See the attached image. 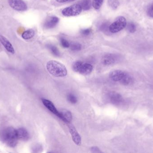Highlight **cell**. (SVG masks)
<instances>
[{
  "mask_svg": "<svg viewBox=\"0 0 153 153\" xmlns=\"http://www.w3.org/2000/svg\"><path fill=\"white\" fill-rule=\"evenodd\" d=\"M71 1H75V0H70Z\"/></svg>",
  "mask_w": 153,
  "mask_h": 153,
  "instance_id": "cell-31",
  "label": "cell"
},
{
  "mask_svg": "<svg viewBox=\"0 0 153 153\" xmlns=\"http://www.w3.org/2000/svg\"><path fill=\"white\" fill-rule=\"evenodd\" d=\"M69 127V130L70 133L71 135L73 141L74 142V143L77 146H80L82 143V139L78 132L76 131V128H75L74 125H72L71 123L67 124Z\"/></svg>",
  "mask_w": 153,
  "mask_h": 153,
  "instance_id": "cell-8",
  "label": "cell"
},
{
  "mask_svg": "<svg viewBox=\"0 0 153 153\" xmlns=\"http://www.w3.org/2000/svg\"><path fill=\"white\" fill-rule=\"evenodd\" d=\"M82 10L80 4H75L64 9L62 11V13L64 16L66 17L75 16L80 14Z\"/></svg>",
  "mask_w": 153,
  "mask_h": 153,
  "instance_id": "cell-5",
  "label": "cell"
},
{
  "mask_svg": "<svg viewBox=\"0 0 153 153\" xmlns=\"http://www.w3.org/2000/svg\"><path fill=\"white\" fill-rule=\"evenodd\" d=\"M109 77L112 81L119 82L124 85H129L132 81V77L128 74L120 70L111 71L109 73Z\"/></svg>",
  "mask_w": 153,
  "mask_h": 153,
  "instance_id": "cell-3",
  "label": "cell"
},
{
  "mask_svg": "<svg viewBox=\"0 0 153 153\" xmlns=\"http://www.w3.org/2000/svg\"><path fill=\"white\" fill-rule=\"evenodd\" d=\"M70 48L73 51H79L82 49V46L81 44L78 43H72L70 45Z\"/></svg>",
  "mask_w": 153,
  "mask_h": 153,
  "instance_id": "cell-21",
  "label": "cell"
},
{
  "mask_svg": "<svg viewBox=\"0 0 153 153\" xmlns=\"http://www.w3.org/2000/svg\"><path fill=\"white\" fill-rule=\"evenodd\" d=\"M91 0H82L81 2V7L82 9L84 10H90L91 8Z\"/></svg>",
  "mask_w": 153,
  "mask_h": 153,
  "instance_id": "cell-17",
  "label": "cell"
},
{
  "mask_svg": "<svg viewBox=\"0 0 153 153\" xmlns=\"http://www.w3.org/2000/svg\"><path fill=\"white\" fill-rule=\"evenodd\" d=\"M127 25V20L123 16H119L109 26L110 31L116 33L123 30Z\"/></svg>",
  "mask_w": 153,
  "mask_h": 153,
  "instance_id": "cell-4",
  "label": "cell"
},
{
  "mask_svg": "<svg viewBox=\"0 0 153 153\" xmlns=\"http://www.w3.org/2000/svg\"><path fill=\"white\" fill-rule=\"evenodd\" d=\"M19 140L16 129L9 127L0 131V140L7 146L14 147L18 144Z\"/></svg>",
  "mask_w": 153,
  "mask_h": 153,
  "instance_id": "cell-1",
  "label": "cell"
},
{
  "mask_svg": "<svg viewBox=\"0 0 153 153\" xmlns=\"http://www.w3.org/2000/svg\"><path fill=\"white\" fill-rule=\"evenodd\" d=\"M48 47L49 49V50L51 51V53L54 55L56 56H59L60 55V52H59V50L55 46H53L52 45H48Z\"/></svg>",
  "mask_w": 153,
  "mask_h": 153,
  "instance_id": "cell-18",
  "label": "cell"
},
{
  "mask_svg": "<svg viewBox=\"0 0 153 153\" xmlns=\"http://www.w3.org/2000/svg\"><path fill=\"white\" fill-rule=\"evenodd\" d=\"M60 117L59 118L63 122L68 124L71 123L73 119V116L71 111L68 110H62L60 111Z\"/></svg>",
  "mask_w": 153,
  "mask_h": 153,
  "instance_id": "cell-12",
  "label": "cell"
},
{
  "mask_svg": "<svg viewBox=\"0 0 153 153\" xmlns=\"http://www.w3.org/2000/svg\"><path fill=\"white\" fill-rule=\"evenodd\" d=\"M60 42H61V45L63 47L65 48H68L70 47V43L65 39L62 38L60 39Z\"/></svg>",
  "mask_w": 153,
  "mask_h": 153,
  "instance_id": "cell-25",
  "label": "cell"
},
{
  "mask_svg": "<svg viewBox=\"0 0 153 153\" xmlns=\"http://www.w3.org/2000/svg\"><path fill=\"white\" fill-rule=\"evenodd\" d=\"M0 42L8 52L12 54H14L15 50L11 43L4 36L0 34Z\"/></svg>",
  "mask_w": 153,
  "mask_h": 153,
  "instance_id": "cell-11",
  "label": "cell"
},
{
  "mask_svg": "<svg viewBox=\"0 0 153 153\" xmlns=\"http://www.w3.org/2000/svg\"><path fill=\"white\" fill-rule=\"evenodd\" d=\"M127 29L130 33H134L136 30V27L134 22H130L128 25Z\"/></svg>",
  "mask_w": 153,
  "mask_h": 153,
  "instance_id": "cell-24",
  "label": "cell"
},
{
  "mask_svg": "<svg viewBox=\"0 0 153 153\" xmlns=\"http://www.w3.org/2000/svg\"><path fill=\"white\" fill-rule=\"evenodd\" d=\"M109 26H110V25H109V23L108 22H104L101 25L100 27V29L102 31L106 32V31H107L108 30H109Z\"/></svg>",
  "mask_w": 153,
  "mask_h": 153,
  "instance_id": "cell-26",
  "label": "cell"
},
{
  "mask_svg": "<svg viewBox=\"0 0 153 153\" xmlns=\"http://www.w3.org/2000/svg\"><path fill=\"white\" fill-rule=\"evenodd\" d=\"M67 99L69 101V102L72 104H75L77 102V98L74 94L72 93H70L67 96Z\"/></svg>",
  "mask_w": 153,
  "mask_h": 153,
  "instance_id": "cell-23",
  "label": "cell"
},
{
  "mask_svg": "<svg viewBox=\"0 0 153 153\" xmlns=\"http://www.w3.org/2000/svg\"><path fill=\"white\" fill-rule=\"evenodd\" d=\"M10 6L18 11H24L27 9V6L23 0H8Z\"/></svg>",
  "mask_w": 153,
  "mask_h": 153,
  "instance_id": "cell-6",
  "label": "cell"
},
{
  "mask_svg": "<svg viewBox=\"0 0 153 153\" xmlns=\"http://www.w3.org/2000/svg\"><path fill=\"white\" fill-rule=\"evenodd\" d=\"M107 97L110 102L114 105H120L124 101V99L122 96L116 92H111L109 93L107 95Z\"/></svg>",
  "mask_w": 153,
  "mask_h": 153,
  "instance_id": "cell-7",
  "label": "cell"
},
{
  "mask_svg": "<svg viewBox=\"0 0 153 153\" xmlns=\"http://www.w3.org/2000/svg\"><path fill=\"white\" fill-rule=\"evenodd\" d=\"M91 151L92 153H102L101 151L97 146H93L91 148Z\"/></svg>",
  "mask_w": 153,
  "mask_h": 153,
  "instance_id": "cell-29",
  "label": "cell"
},
{
  "mask_svg": "<svg viewBox=\"0 0 153 153\" xmlns=\"http://www.w3.org/2000/svg\"><path fill=\"white\" fill-rule=\"evenodd\" d=\"M108 3L110 6L114 9L116 10L119 5V2L117 0H108Z\"/></svg>",
  "mask_w": 153,
  "mask_h": 153,
  "instance_id": "cell-22",
  "label": "cell"
},
{
  "mask_svg": "<svg viewBox=\"0 0 153 153\" xmlns=\"http://www.w3.org/2000/svg\"><path fill=\"white\" fill-rule=\"evenodd\" d=\"M147 13L149 17L153 18V3L150 4L147 9Z\"/></svg>",
  "mask_w": 153,
  "mask_h": 153,
  "instance_id": "cell-27",
  "label": "cell"
},
{
  "mask_svg": "<svg viewBox=\"0 0 153 153\" xmlns=\"http://www.w3.org/2000/svg\"><path fill=\"white\" fill-rule=\"evenodd\" d=\"M83 63L81 61H76L74 63L73 65V70L75 72H79V70L81 68V66L82 64Z\"/></svg>",
  "mask_w": 153,
  "mask_h": 153,
  "instance_id": "cell-20",
  "label": "cell"
},
{
  "mask_svg": "<svg viewBox=\"0 0 153 153\" xmlns=\"http://www.w3.org/2000/svg\"><path fill=\"white\" fill-rule=\"evenodd\" d=\"M17 137L19 140L23 141H27L30 138L29 134L25 128H21L16 129Z\"/></svg>",
  "mask_w": 153,
  "mask_h": 153,
  "instance_id": "cell-13",
  "label": "cell"
},
{
  "mask_svg": "<svg viewBox=\"0 0 153 153\" xmlns=\"http://www.w3.org/2000/svg\"><path fill=\"white\" fill-rule=\"evenodd\" d=\"M56 1L59 3H64L69 1V0H56Z\"/></svg>",
  "mask_w": 153,
  "mask_h": 153,
  "instance_id": "cell-30",
  "label": "cell"
},
{
  "mask_svg": "<svg viewBox=\"0 0 153 153\" xmlns=\"http://www.w3.org/2000/svg\"><path fill=\"white\" fill-rule=\"evenodd\" d=\"M41 101H42L44 106H45L49 111H51L52 113L54 114L56 116L58 117L59 118H60V111L57 110L56 109V108L55 106L53 104L52 102L45 99H41Z\"/></svg>",
  "mask_w": 153,
  "mask_h": 153,
  "instance_id": "cell-10",
  "label": "cell"
},
{
  "mask_svg": "<svg viewBox=\"0 0 153 153\" xmlns=\"http://www.w3.org/2000/svg\"><path fill=\"white\" fill-rule=\"evenodd\" d=\"M91 32V29L87 28L82 30L81 31V34L83 36H88Z\"/></svg>",
  "mask_w": 153,
  "mask_h": 153,
  "instance_id": "cell-28",
  "label": "cell"
},
{
  "mask_svg": "<svg viewBox=\"0 0 153 153\" xmlns=\"http://www.w3.org/2000/svg\"><path fill=\"white\" fill-rule=\"evenodd\" d=\"M59 21V18L56 16L50 17L45 22V27L47 29L53 28L57 25Z\"/></svg>",
  "mask_w": 153,
  "mask_h": 153,
  "instance_id": "cell-14",
  "label": "cell"
},
{
  "mask_svg": "<svg viewBox=\"0 0 153 153\" xmlns=\"http://www.w3.org/2000/svg\"><path fill=\"white\" fill-rule=\"evenodd\" d=\"M35 32L34 30L29 29L27 30L22 33V37L24 40H29L34 37Z\"/></svg>",
  "mask_w": 153,
  "mask_h": 153,
  "instance_id": "cell-16",
  "label": "cell"
},
{
  "mask_svg": "<svg viewBox=\"0 0 153 153\" xmlns=\"http://www.w3.org/2000/svg\"><path fill=\"white\" fill-rule=\"evenodd\" d=\"M117 60V56L114 54H108L102 57V62L104 65L110 66L114 64Z\"/></svg>",
  "mask_w": 153,
  "mask_h": 153,
  "instance_id": "cell-9",
  "label": "cell"
},
{
  "mask_svg": "<svg viewBox=\"0 0 153 153\" xmlns=\"http://www.w3.org/2000/svg\"><path fill=\"white\" fill-rule=\"evenodd\" d=\"M48 71L53 76L56 77H63L67 74V70L64 65L55 61L50 60L47 64Z\"/></svg>",
  "mask_w": 153,
  "mask_h": 153,
  "instance_id": "cell-2",
  "label": "cell"
},
{
  "mask_svg": "<svg viewBox=\"0 0 153 153\" xmlns=\"http://www.w3.org/2000/svg\"><path fill=\"white\" fill-rule=\"evenodd\" d=\"M104 0H93L92 6L95 10H99L101 7Z\"/></svg>",
  "mask_w": 153,
  "mask_h": 153,
  "instance_id": "cell-19",
  "label": "cell"
},
{
  "mask_svg": "<svg viewBox=\"0 0 153 153\" xmlns=\"http://www.w3.org/2000/svg\"><path fill=\"white\" fill-rule=\"evenodd\" d=\"M93 67L91 65L87 63H83L79 71V73L84 75H87L91 72Z\"/></svg>",
  "mask_w": 153,
  "mask_h": 153,
  "instance_id": "cell-15",
  "label": "cell"
}]
</instances>
